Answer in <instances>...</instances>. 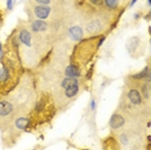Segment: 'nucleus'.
Masks as SVG:
<instances>
[{"label":"nucleus","instance_id":"9d476101","mask_svg":"<svg viewBox=\"0 0 151 150\" xmlns=\"http://www.w3.org/2000/svg\"><path fill=\"white\" fill-rule=\"evenodd\" d=\"M127 122H128V118H127L119 109H116V110L112 112L111 118H110V120H109V127L111 129V133H115V132L120 131V129L127 124Z\"/></svg>","mask_w":151,"mask_h":150},{"label":"nucleus","instance_id":"2eb2a0df","mask_svg":"<svg viewBox=\"0 0 151 150\" xmlns=\"http://www.w3.org/2000/svg\"><path fill=\"white\" fill-rule=\"evenodd\" d=\"M12 1H13V0H8V9H9V11L12 9Z\"/></svg>","mask_w":151,"mask_h":150},{"label":"nucleus","instance_id":"20e7f679","mask_svg":"<svg viewBox=\"0 0 151 150\" xmlns=\"http://www.w3.org/2000/svg\"><path fill=\"white\" fill-rule=\"evenodd\" d=\"M105 36H87L76 42L68 54L67 62L75 67L78 71L84 74V70L93 62L94 57L97 56L101 44L104 43Z\"/></svg>","mask_w":151,"mask_h":150},{"label":"nucleus","instance_id":"1a4fd4ad","mask_svg":"<svg viewBox=\"0 0 151 150\" xmlns=\"http://www.w3.org/2000/svg\"><path fill=\"white\" fill-rule=\"evenodd\" d=\"M125 48H127V52H128L129 56L132 57V58L137 60V58H139V57H142L143 53H145L146 43L141 36L134 35V36H130L129 39L127 40Z\"/></svg>","mask_w":151,"mask_h":150},{"label":"nucleus","instance_id":"7ed1b4c3","mask_svg":"<svg viewBox=\"0 0 151 150\" xmlns=\"http://www.w3.org/2000/svg\"><path fill=\"white\" fill-rule=\"evenodd\" d=\"M58 109L54 104L52 96L47 91L37 89V97L32 109L30 110V133H40L50 128L53 119L56 118Z\"/></svg>","mask_w":151,"mask_h":150},{"label":"nucleus","instance_id":"6e6552de","mask_svg":"<svg viewBox=\"0 0 151 150\" xmlns=\"http://www.w3.org/2000/svg\"><path fill=\"white\" fill-rule=\"evenodd\" d=\"M75 8L85 19L104 8V0H75Z\"/></svg>","mask_w":151,"mask_h":150},{"label":"nucleus","instance_id":"dca6fc26","mask_svg":"<svg viewBox=\"0 0 151 150\" xmlns=\"http://www.w3.org/2000/svg\"><path fill=\"white\" fill-rule=\"evenodd\" d=\"M137 1V0H130V3H129V5L128 6H132V5H134V3Z\"/></svg>","mask_w":151,"mask_h":150},{"label":"nucleus","instance_id":"f03ea898","mask_svg":"<svg viewBox=\"0 0 151 150\" xmlns=\"http://www.w3.org/2000/svg\"><path fill=\"white\" fill-rule=\"evenodd\" d=\"M138 86L139 83H136L125 78L118 109L129 120L145 122V119L149 118L150 102H147L143 98Z\"/></svg>","mask_w":151,"mask_h":150},{"label":"nucleus","instance_id":"f257e3e1","mask_svg":"<svg viewBox=\"0 0 151 150\" xmlns=\"http://www.w3.org/2000/svg\"><path fill=\"white\" fill-rule=\"evenodd\" d=\"M26 67L19 56V43L13 30L6 38L0 56V97H4L14 89L21 81Z\"/></svg>","mask_w":151,"mask_h":150},{"label":"nucleus","instance_id":"f8f14e48","mask_svg":"<svg viewBox=\"0 0 151 150\" xmlns=\"http://www.w3.org/2000/svg\"><path fill=\"white\" fill-rule=\"evenodd\" d=\"M101 150H122L118 140L114 135H109L101 141Z\"/></svg>","mask_w":151,"mask_h":150},{"label":"nucleus","instance_id":"423d86ee","mask_svg":"<svg viewBox=\"0 0 151 150\" xmlns=\"http://www.w3.org/2000/svg\"><path fill=\"white\" fill-rule=\"evenodd\" d=\"M30 110H22L13 118V120L1 131V145L5 149L13 148L22 135L29 131Z\"/></svg>","mask_w":151,"mask_h":150},{"label":"nucleus","instance_id":"39448f33","mask_svg":"<svg viewBox=\"0 0 151 150\" xmlns=\"http://www.w3.org/2000/svg\"><path fill=\"white\" fill-rule=\"evenodd\" d=\"M123 13H111L102 8L93 16L85 18L84 32L87 36H106L118 25Z\"/></svg>","mask_w":151,"mask_h":150},{"label":"nucleus","instance_id":"4468645a","mask_svg":"<svg viewBox=\"0 0 151 150\" xmlns=\"http://www.w3.org/2000/svg\"><path fill=\"white\" fill-rule=\"evenodd\" d=\"M3 22H4V14H3V11L0 8V27L3 26Z\"/></svg>","mask_w":151,"mask_h":150},{"label":"nucleus","instance_id":"ddd939ff","mask_svg":"<svg viewBox=\"0 0 151 150\" xmlns=\"http://www.w3.org/2000/svg\"><path fill=\"white\" fill-rule=\"evenodd\" d=\"M32 3L35 4H39V5H50L52 4V0H31Z\"/></svg>","mask_w":151,"mask_h":150},{"label":"nucleus","instance_id":"0eeeda50","mask_svg":"<svg viewBox=\"0 0 151 150\" xmlns=\"http://www.w3.org/2000/svg\"><path fill=\"white\" fill-rule=\"evenodd\" d=\"M19 111H22V110L8 94L4 97H0V132L11 123L13 120V118Z\"/></svg>","mask_w":151,"mask_h":150},{"label":"nucleus","instance_id":"9b49d317","mask_svg":"<svg viewBox=\"0 0 151 150\" xmlns=\"http://www.w3.org/2000/svg\"><path fill=\"white\" fill-rule=\"evenodd\" d=\"M65 36H67L68 39L73 40V42H79V40H81L84 38V30L80 25L74 23V25H70L66 29Z\"/></svg>","mask_w":151,"mask_h":150},{"label":"nucleus","instance_id":"f3484780","mask_svg":"<svg viewBox=\"0 0 151 150\" xmlns=\"http://www.w3.org/2000/svg\"><path fill=\"white\" fill-rule=\"evenodd\" d=\"M147 1H149V3H147V4H149V6H150V4H151V0H147Z\"/></svg>","mask_w":151,"mask_h":150}]
</instances>
